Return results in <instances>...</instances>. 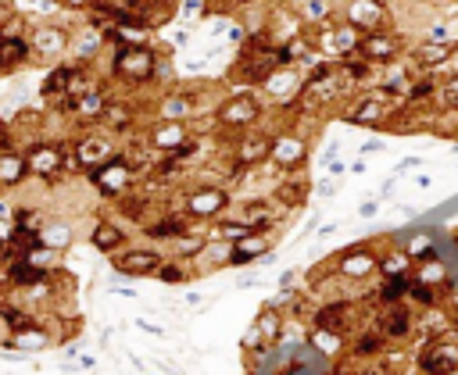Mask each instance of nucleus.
I'll return each mask as SVG.
<instances>
[{
  "label": "nucleus",
  "mask_w": 458,
  "mask_h": 375,
  "mask_svg": "<svg viewBox=\"0 0 458 375\" xmlns=\"http://www.w3.org/2000/svg\"><path fill=\"white\" fill-rule=\"evenodd\" d=\"M233 207V193H229V186H222V182H200V186H193V189H186V196H182V214L190 218V221H197V225H215V221H222V214Z\"/></svg>",
  "instance_id": "obj_1"
},
{
  "label": "nucleus",
  "mask_w": 458,
  "mask_h": 375,
  "mask_svg": "<svg viewBox=\"0 0 458 375\" xmlns=\"http://www.w3.org/2000/svg\"><path fill=\"white\" fill-rule=\"evenodd\" d=\"M154 71H157V54H154L150 46H143V43H136V46L125 43V46H118L114 57H111V75H114L118 82L143 86V82L154 79Z\"/></svg>",
  "instance_id": "obj_2"
},
{
  "label": "nucleus",
  "mask_w": 458,
  "mask_h": 375,
  "mask_svg": "<svg viewBox=\"0 0 458 375\" xmlns=\"http://www.w3.org/2000/svg\"><path fill=\"white\" fill-rule=\"evenodd\" d=\"M89 186L104 196H125L132 189V179H136V164L129 154H114L111 161H104L100 168H93L89 175Z\"/></svg>",
  "instance_id": "obj_3"
},
{
  "label": "nucleus",
  "mask_w": 458,
  "mask_h": 375,
  "mask_svg": "<svg viewBox=\"0 0 458 375\" xmlns=\"http://www.w3.org/2000/svg\"><path fill=\"white\" fill-rule=\"evenodd\" d=\"M25 154V168H29V175L32 179H43V182H54V179H61L64 175V168H68V154H64V146L61 143H32L29 150H21Z\"/></svg>",
  "instance_id": "obj_4"
},
{
  "label": "nucleus",
  "mask_w": 458,
  "mask_h": 375,
  "mask_svg": "<svg viewBox=\"0 0 458 375\" xmlns=\"http://www.w3.org/2000/svg\"><path fill=\"white\" fill-rule=\"evenodd\" d=\"M268 150H272V132H236L233 146H229V157H233V171H250L258 164L268 161Z\"/></svg>",
  "instance_id": "obj_5"
},
{
  "label": "nucleus",
  "mask_w": 458,
  "mask_h": 375,
  "mask_svg": "<svg viewBox=\"0 0 458 375\" xmlns=\"http://www.w3.org/2000/svg\"><path fill=\"white\" fill-rule=\"evenodd\" d=\"M458 368V339L437 336L415 357V375H447Z\"/></svg>",
  "instance_id": "obj_6"
},
{
  "label": "nucleus",
  "mask_w": 458,
  "mask_h": 375,
  "mask_svg": "<svg viewBox=\"0 0 458 375\" xmlns=\"http://www.w3.org/2000/svg\"><path fill=\"white\" fill-rule=\"evenodd\" d=\"M118 150H114V143H111V136H100V132H86V136H79L75 139V146H72V154H68V168H79V171H93V168H100L104 161H111Z\"/></svg>",
  "instance_id": "obj_7"
},
{
  "label": "nucleus",
  "mask_w": 458,
  "mask_h": 375,
  "mask_svg": "<svg viewBox=\"0 0 458 375\" xmlns=\"http://www.w3.org/2000/svg\"><path fill=\"white\" fill-rule=\"evenodd\" d=\"M161 261H165V257L157 254V246H122V250L111 254V268H114L118 275H125V279L157 275Z\"/></svg>",
  "instance_id": "obj_8"
},
{
  "label": "nucleus",
  "mask_w": 458,
  "mask_h": 375,
  "mask_svg": "<svg viewBox=\"0 0 458 375\" xmlns=\"http://www.w3.org/2000/svg\"><path fill=\"white\" fill-rule=\"evenodd\" d=\"M376 268H379V254H376L369 243L347 246V250L336 257V264H333L336 279H347V282H365V279L376 275Z\"/></svg>",
  "instance_id": "obj_9"
},
{
  "label": "nucleus",
  "mask_w": 458,
  "mask_h": 375,
  "mask_svg": "<svg viewBox=\"0 0 458 375\" xmlns=\"http://www.w3.org/2000/svg\"><path fill=\"white\" fill-rule=\"evenodd\" d=\"M344 21L354 25L361 36L369 32H383L386 21H390V7L383 0H347L344 7Z\"/></svg>",
  "instance_id": "obj_10"
},
{
  "label": "nucleus",
  "mask_w": 458,
  "mask_h": 375,
  "mask_svg": "<svg viewBox=\"0 0 458 375\" xmlns=\"http://www.w3.org/2000/svg\"><path fill=\"white\" fill-rule=\"evenodd\" d=\"M218 125L222 129H233V132H247L258 118H261V104H258V96H229V100H222L218 104Z\"/></svg>",
  "instance_id": "obj_11"
},
{
  "label": "nucleus",
  "mask_w": 458,
  "mask_h": 375,
  "mask_svg": "<svg viewBox=\"0 0 458 375\" xmlns=\"http://www.w3.org/2000/svg\"><path fill=\"white\" fill-rule=\"evenodd\" d=\"M386 343H404L411 332H415V314L408 304H386L379 307V318L372 325Z\"/></svg>",
  "instance_id": "obj_12"
},
{
  "label": "nucleus",
  "mask_w": 458,
  "mask_h": 375,
  "mask_svg": "<svg viewBox=\"0 0 458 375\" xmlns=\"http://www.w3.org/2000/svg\"><path fill=\"white\" fill-rule=\"evenodd\" d=\"M268 161L283 171H297L304 161H308V139L297 136V132H272V150H268Z\"/></svg>",
  "instance_id": "obj_13"
},
{
  "label": "nucleus",
  "mask_w": 458,
  "mask_h": 375,
  "mask_svg": "<svg viewBox=\"0 0 458 375\" xmlns=\"http://www.w3.org/2000/svg\"><path fill=\"white\" fill-rule=\"evenodd\" d=\"M401 36H394V32H369V36H361V43H358V57L365 61V64H390V61H397L401 57Z\"/></svg>",
  "instance_id": "obj_14"
},
{
  "label": "nucleus",
  "mask_w": 458,
  "mask_h": 375,
  "mask_svg": "<svg viewBox=\"0 0 458 375\" xmlns=\"http://www.w3.org/2000/svg\"><path fill=\"white\" fill-rule=\"evenodd\" d=\"M390 111V96L386 93H369V96H358L351 100V107L344 111V118L351 125H379Z\"/></svg>",
  "instance_id": "obj_15"
},
{
  "label": "nucleus",
  "mask_w": 458,
  "mask_h": 375,
  "mask_svg": "<svg viewBox=\"0 0 458 375\" xmlns=\"http://www.w3.org/2000/svg\"><path fill=\"white\" fill-rule=\"evenodd\" d=\"M190 143V129L186 121H157L150 132H147V146L150 150H161V154H175L179 146Z\"/></svg>",
  "instance_id": "obj_16"
},
{
  "label": "nucleus",
  "mask_w": 458,
  "mask_h": 375,
  "mask_svg": "<svg viewBox=\"0 0 458 375\" xmlns=\"http://www.w3.org/2000/svg\"><path fill=\"white\" fill-rule=\"evenodd\" d=\"M229 246H233V268L254 264V261H268L272 257V232H250V236H243V239H236Z\"/></svg>",
  "instance_id": "obj_17"
},
{
  "label": "nucleus",
  "mask_w": 458,
  "mask_h": 375,
  "mask_svg": "<svg viewBox=\"0 0 458 375\" xmlns=\"http://www.w3.org/2000/svg\"><path fill=\"white\" fill-rule=\"evenodd\" d=\"M89 246L111 257L114 250L129 246V236H125V229H122L114 218H97V221H93V229H89Z\"/></svg>",
  "instance_id": "obj_18"
},
{
  "label": "nucleus",
  "mask_w": 458,
  "mask_h": 375,
  "mask_svg": "<svg viewBox=\"0 0 458 375\" xmlns=\"http://www.w3.org/2000/svg\"><path fill=\"white\" fill-rule=\"evenodd\" d=\"M351 318H354L351 300H329V304H318V307H315L311 329H329V332H344V336H347Z\"/></svg>",
  "instance_id": "obj_19"
},
{
  "label": "nucleus",
  "mask_w": 458,
  "mask_h": 375,
  "mask_svg": "<svg viewBox=\"0 0 458 375\" xmlns=\"http://www.w3.org/2000/svg\"><path fill=\"white\" fill-rule=\"evenodd\" d=\"M25 39H29V50L36 54H64L72 46V32L61 25H36Z\"/></svg>",
  "instance_id": "obj_20"
},
{
  "label": "nucleus",
  "mask_w": 458,
  "mask_h": 375,
  "mask_svg": "<svg viewBox=\"0 0 458 375\" xmlns=\"http://www.w3.org/2000/svg\"><path fill=\"white\" fill-rule=\"evenodd\" d=\"M358 43H361V32H358L354 25H347V21L333 25V29L322 36V50L336 54L340 61H344V57H354V54H358Z\"/></svg>",
  "instance_id": "obj_21"
},
{
  "label": "nucleus",
  "mask_w": 458,
  "mask_h": 375,
  "mask_svg": "<svg viewBox=\"0 0 458 375\" xmlns=\"http://www.w3.org/2000/svg\"><path fill=\"white\" fill-rule=\"evenodd\" d=\"M25 57H29V39L14 36V18H11L7 25H0V71L21 64Z\"/></svg>",
  "instance_id": "obj_22"
},
{
  "label": "nucleus",
  "mask_w": 458,
  "mask_h": 375,
  "mask_svg": "<svg viewBox=\"0 0 458 375\" xmlns=\"http://www.w3.org/2000/svg\"><path fill=\"white\" fill-rule=\"evenodd\" d=\"M204 268V271H222V268H233V246L225 239H204V250L197 254L193 261V271Z\"/></svg>",
  "instance_id": "obj_23"
},
{
  "label": "nucleus",
  "mask_w": 458,
  "mask_h": 375,
  "mask_svg": "<svg viewBox=\"0 0 458 375\" xmlns=\"http://www.w3.org/2000/svg\"><path fill=\"white\" fill-rule=\"evenodd\" d=\"M25 179H29L25 154H21V150H0V193L18 189Z\"/></svg>",
  "instance_id": "obj_24"
},
{
  "label": "nucleus",
  "mask_w": 458,
  "mask_h": 375,
  "mask_svg": "<svg viewBox=\"0 0 458 375\" xmlns=\"http://www.w3.org/2000/svg\"><path fill=\"white\" fill-rule=\"evenodd\" d=\"M75 243V229L68 218H47L43 229H39V246H50V250H68Z\"/></svg>",
  "instance_id": "obj_25"
},
{
  "label": "nucleus",
  "mask_w": 458,
  "mask_h": 375,
  "mask_svg": "<svg viewBox=\"0 0 458 375\" xmlns=\"http://www.w3.org/2000/svg\"><path fill=\"white\" fill-rule=\"evenodd\" d=\"M411 271H415V264L401 246H386L379 254V268H376L379 279H411Z\"/></svg>",
  "instance_id": "obj_26"
},
{
  "label": "nucleus",
  "mask_w": 458,
  "mask_h": 375,
  "mask_svg": "<svg viewBox=\"0 0 458 375\" xmlns=\"http://www.w3.org/2000/svg\"><path fill=\"white\" fill-rule=\"evenodd\" d=\"M0 343L11 346V350H47V346L54 343V336L36 321V325H29V329H21V332H7Z\"/></svg>",
  "instance_id": "obj_27"
},
{
  "label": "nucleus",
  "mask_w": 458,
  "mask_h": 375,
  "mask_svg": "<svg viewBox=\"0 0 458 375\" xmlns=\"http://www.w3.org/2000/svg\"><path fill=\"white\" fill-rule=\"evenodd\" d=\"M411 279L419 282V286H429V289H444V286H451V275H447V264L440 261V257H433V261H422V264H415V271H411Z\"/></svg>",
  "instance_id": "obj_28"
},
{
  "label": "nucleus",
  "mask_w": 458,
  "mask_h": 375,
  "mask_svg": "<svg viewBox=\"0 0 458 375\" xmlns=\"http://www.w3.org/2000/svg\"><path fill=\"white\" fill-rule=\"evenodd\" d=\"M104 107H107V96H104L100 89H93V93H86V96H79V100L68 104V111H72L79 121H100Z\"/></svg>",
  "instance_id": "obj_29"
},
{
  "label": "nucleus",
  "mask_w": 458,
  "mask_h": 375,
  "mask_svg": "<svg viewBox=\"0 0 458 375\" xmlns=\"http://www.w3.org/2000/svg\"><path fill=\"white\" fill-rule=\"evenodd\" d=\"M308 343L322 354V357H336L347 350V336L344 332H329V329H311L308 332Z\"/></svg>",
  "instance_id": "obj_30"
},
{
  "label": "nucleus",
  "mask_w": 458,
  "mask_h": 375,
  "mask_svg": "<svg viewBox=\"0 0 458 375\" xmlns=\"http://www.w3.org/2000/svg\"><path fill=\"white\" fill-rule=\"evenodd\" d=\"M401 250L411 257V264H422V261H433V257H437V243H433L429 232H411V236L401 243Z\"/></svg>",
  "instance_id": "obj_31"
},
{
  "label": "nucleus",
  "mask_w": 458,
  "mask_h": 375,
  "mask_svg": "<svg viewBox=\"0 0 458 375\" xmlns=\"http://www.w3.org/2000/svg\"><path fill=\"white\" fill-rule=\"evenodd\" d=\"M193 275H197L193 264H186V261H179V257H168V261H161V268H157L154 279L165 282V286H186Z\"/></svg>",
  "instance_id": "obj_32"
},
{
  "label": "nucleus",
  "mask_w": 458,
  "mask_h": 375,
  "mask_svg": "<svg viewBox=\"0 0 458 375\" xmlns=\"http://www.w3.org/2000/svg\"><path fill=\"white\" fill-rule=\"evenodd\" d=\"M386 339L376 332V329H361L358 336H354V343H351V354L354 357H379V354H386Z\"/></svg>",
  "instance_id": "obj_33"
},
{
  "label": "nucleus",
  "mask_w": 458,
  "mask_h": 375,
  "mask_svg": "<svg viewBox=\"0 0 458 375\" xmlns=\"http://www.w3.org/2000/svg\"><path fill=\"white\" fill-rule=\"evenodd\" d=\"M454 50H458L454 43H437V39H433V43H422V46L415 50V61H419L422 68H437V64H444L447 57H454Z\"/></svg>",
  "instance_id": "obj_34"
},
{
  "label": "nucleus",
  "mask_w": 458,
  "mask_h": 375,
  "mask_svg": "<svg viewBox=\"0 0 458 375\" xmlns=\"http://www.w3.org/2000/svg\"><path fill=\"white\" fill-rule=\"evenodd\" d=\"M265 93H276V96H283V93H293V89H301V82H297V75L290 71V68H276L272 75H265Z\"/></svg>",
  "instance_id": "obj_35"
},
{
  "label": "nucleus",
  "mask_w": 458,
  "mask_h": 375,
  "mask_svg": "<svg viewBox=\"0 0 458 375\" xmlns=\"http://www.w3.org/2000/svg\"><path fill=\"white\" fill-rule=\"evenodd\" d=\"M43 221H47V218H43V211H39V207H14V211H11V225H14V229L39 232V229H43Z\"/></svg>",
  "instance_id": "obj_36"
},
{
  "label": "nucleus",
  "mask_w": 458,
  "mask_h": 375,
  "mask_svg": "<svg viewBox=\"0 0 458 375\" xmlns=\"http://www.w3.org/2000/svg\"><path fill=\"white\" fill-rule=\"evenodd\" d=\"M100 121H111V125L122 132V129H129V121H132V107H129L125 100H107V107H104V114H100Z\"/></svg>",
  "instance_id": "obj_37"
},
{
  "label": "nucleus",
  "mask_w": 458,
  "mask_h": 375,
  "mask_svg": "<svg viewBox=\"0 0 458 375\" xmlns=\"http://www.w3.org/2000/svg\"><path fill=\"white\" fill-rule=\"evenodd\" d=\"M433 100H437V107H444V111H458V75H447L444 82H437Z\"/></svg>",
  "instance_id": "obj_38"
},
{
  "label": "nucleus",
  "mask_w": 458,
  "mask_h": 375,
  "mask_svg": "<svg viewBox=\"0 0 458 375\" xmlns=\"http://www.w3.org/2000/svg\"><path fill=\"white\" fill-rule=\"evenodd\" d=\"M190 111H193L190 96H168L165 107H161V121H182Z\"/></svg>",
  "instance_id": "obj_39"
},
{
  "label": "nucleus",
  "mask_w": 458,
  "mask_h": 375,
  "mask_svg": "<svg viewBox=\"0 0 458 375\" xmlns=\"http://www.w3.org/2000/svg\"><path fill=\"white\" fill-rule=\"evenodd\" d=\"M326 14H329V0H308L304 4V18L308 21H322Z\"/></svg>",
  "instance_id": "obj_40"
},
{
  "label": "nucleus",
  "mask_w": 458,
  "mask_h": 375,
  "mask_svg": "<svg viewBox=\"0 0 458 375\" xmlns=\"http://www.w3.org/2000/svg\"><path fill=\"white\" fill-rule=\"evenodd\" d=\"M351 375H394V368L383 361V364H376V368H358V371H351Z\"/></svg>",
  "instance_id": "obj_41"
},
{
  "label": "nucleus",
  "mask_w": 458,
  "mask_h": 375,
  "mask_svg": "<svg viewBox=\"0 0 458 375\" xmlns=\"http://www.w3.org/2000/svg\"><path fill=\"white\" fill-rule=\"evenodd\" d=\"M136 325H140L143 332H150V336H165V329H161V325H154V321H143V318H140Z\"/></svg>",
  "instance_id": "obj_42"
},
{
  "label": "nucleus",
  "mask_w": 458,
  "mask_h": 375,
  "mask_svg": "<svg viewBox=\"0 0 458 375\" xmlns=\"http://www.w3.org/2000/svg\"><path fill=\"white\" fill-rule=\"evenodd\" d=\"M7 236H11V218H0V246L7 243Z\"/></svg>",
  "instance_id": "obj_43"
},
{
  "label": "nucleus",
  "mask_w": 458,
  "mask_h": 375,
  "mask_svg": "<svg viewBox=\"0 0 458 375\" xmlns=\"http://www.w3.org/2000/svg\"><path fill=\"white\" fill-rule=\"evenodd\" d=\"M7 21H11V4L0 0V25H7Z\"/></svg>",
  "instance_id": "obj_44"
},
{
  "label": "nucleus",
  "mask_w": 458,
  "mask_h": 375,
  "mask_svg": "<svg viewBox=\"0 0 458 375\" xmlns=\"http://www.w3.org/2000/svg\"><path fill=\"white\" fill-rule=\"evenodd\" d=\"M376 207H379L376 200H372V204H361V218H372V214H376Z\"/></svg>",
  "instance_id": "obj_45"
},
{
  "label": "nucleus",
  "mask_w": 458,
  "mask_h": 375,
  "mask_svg": "<svg viewBox=\"0 0 458 375\" xmlns=\"http://www.w3.org/2000/svg\"><path fill=\"white\" fill-rule=\"evenodd\" d=\"M57 4H61V0H57ZM64 4H72V7H86L89 0H64Z\"/></svg>",
  "instance_id": "obj_46"
},
{
  "label": "nucleus",
  "mask_w": 458,
  "mask_h": 375,
  "mask_svg": "<svg viewBox=\"0 0 458 375\" xmlns=\"http://www.w3.org/2000/svg\"><path fill=\"white\" fill-rule=\"evenodd\" d=\"M233 4H254V0H233Z\"/></svg>",
  "instance_id": "obj_47"
},
{
  "label": "nucleus",
  "mask_w": 458,
  "mask_h": 375,
  "mask_svg": "<svg viewBox=\"0 0 458 375\" xmlns=\"http://www.w3.org/2000/svg\"><path fill=\"white\" fill-rule=\"evenodd\" d=\"M447 375H458V368H454V371H447Z\"/></svg>",
  "instance_id": "obj_48"
}]
</instances>
